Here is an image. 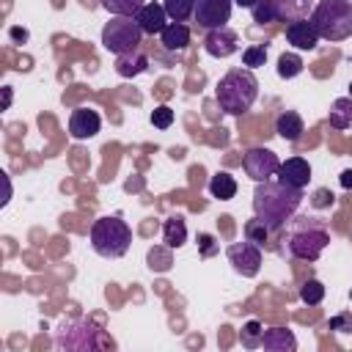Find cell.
<instances>
[{
    "instance_id": "1",
    "label": "cell",
    "mask_w": 352,
    "mask_h": 352,
    "mask_svg": "<svg viewBox=\"0 0 352 352\" xmlns=\"http://www.w3.org/2000/svg\"><path fill=\"white\" fill-rule=\"evenodd\" d=\"M300 201H302V190L297 187H289L283 182H256V190H253V212L256 217L270 228V231H278L286 226V220L294 217V212L300 209Z\"/></svg>"
},
{
    "instance_id": "2",
    "label": "cell",
    "mask_w": 352,
    "mask_h": 352,
    "mask_svg": "<svg viewBox=\"0 0 352 352\" xmlns=\"http://www.w3.org/2000/svg\"><path fill=\"white\" fill-rule=\"evenodd\" d=\"M214 96H217V104H220L223 113H228V116L248 113L253 107L256 96H258V80H256L253 69L245 66V69L226 72L220 77V82H217Z\"/></svg>"
},
{
    "instance_id": "3",
    "label": "cell",
    "mask_w": 352,
    "mask_h": 352,
    "mask_svg": "<svg viewBox=\"0 0 352 352\" xmlns=\"http://www.w3.org/2000/svg\"><path fill=\"white\" fill-rule=\"evenodd\" d=\"M308 19L319 38L344 41L352 36V0H319Z\"/></svg>"
},
{
    "instance_id": "4",
    "label": "cell",
    "mask_w": 352,
    "mask_h": 352,
    "mask_svg": "<svg viewBox=\"0 0 352 352\" xmlns=\"http://www.w3.org/2000/svg\"><path fill=\"white\" fill-rule=\"evenodd\" d=\"M132 245V228L118 217L107 214L91 226V248L104 258H121Z\"/></svg>"
},
{
    "instance_id": "5",
    "label": "cell",
    "mask_w": 352,
    "mask_h": 352,
    "mask_svg": "<svg viewBox=\"0 0 352 352\" xmlns=\"http://www.w3.org/2000/svg\"><path fill=\"white\" fill-rule=\"evenodd\" d=\"M140 38H143V30L135 16H113L102 28V47L113 55L135 52L140 47Z\"/></svg>"
},
{
    "instance_id": "6",
    "label": "cell",
    "mask_w": 352,
    "mask_h": 352,
    "mask_svg": "<svg viewBox=\"0 0 352 352\" xmlns=\"http://www.w3.org/2000/svg\"><path fill=\"white\" fill-rule=\"evenodd\" d=\"M327 242H330V234L322 226H308V228H300L289 236V250L294 258L316 261L322 256V250L327 248Z\"/></svg>"
},
{
    "instance_id": "7",
    "label": "cell",
    "mask_w": 352,
    "mask_h": 352,
    "mask_svg": "<svg viewBox=\"0 0 352 352\" xmlns=\"http://www.w3.org/2000/svg\"><path fill=\"white\" fill-rule=\"evenodd\" d=\"M242 168H245V173H248L253 182H267V179H272V176L278 173L280 160H278V154H275L272 148L256 146V148H248V151H245Z\"/></svg>"
},
{
    "instance_id": "8",
    "label": "cell",
    "mask_w": 352,
    "mask_h": 352,
    "mask_svg": "<svg viewBox=\"0 0 352 352\" xmlns=\"http://www.w3.org/2000/svg\"><path fill=\"white\" fill-rule=\"evenodd\" d=\"M228 261H231V267H234L242 278H256L258 270H261V248H258L256 242H250V239L234 242V245L228 248Z\"/></svg>"
},
{
    "instance_id": "9",
    "label": "cell",
    "mask_w": 352,
    "mask_h": 352,
    "mask_svg": "<svg viewBox=\"0 0 352 352\" xmlns=\"http://www.w3.org/2000/svg\"><path fill=\"white\" fill-rule=\"evenodd\" d=\"M231 8L234 0H195V22L206 30L212 28H223L231 19Z\"/></svg>"
},
{
    "instance_id": "10",
    "label": "cell",
    "mask_w": 352,
    "mask_h": 352,
    "mask_svg": "<svg viewBox=\"0 0 352 352\" xmlns=\"http://www.w3.org/2000/svg\"><path fill=\"white\" fill-rule=\"evenodd\" d=\"M236 44H239V36H236V30L228 28V25L212 28V30L206 33V38H204V47H206V52H209L212 58H228V55H234V52H236Z\"/></svg>"
},
{
    "instance_id": "11",
    "label": "cell",
    "mask_w": 352,
    "mask_h": 352,
    "mask_svg": "<svg viewBox=\"0 0 352 352\" xmlns=\"http://www.w3.org/2000/svg\"><path fill=\"white\" fill-rule=\"evenodd\" d=\"M99 126H102V118H99V113L91 110V107H77V110H72V116H69V135H72L74 140H88V138H94V135L99 132Z\"/></svg>"
},
{
    "instance_id": "12",
    "label": "cell",
    "mask_w": 352,
    "mask_h": 352,
    "mask_svg": "<svg viewBox=\"0 0 352 352\" xmlns=\"http://www.w3.org/2000/svg\"><path fill=\"white\" fill-rule=\"evenodd\" d=\"M275 22H294V19H308L314 11V0H267Z\"/></svg>"
},
{
    "instance_id": "13",
    "label": "cell",
    "mask_w": 352,
    "mask_h": 352,
    "mask_svg": "<svg viewBox=\"0 0 352 352\" xmlns=\"http://www.w3.org/2000/svg\"><path fill=\"white\" fill-rule=\"evenodd\" d=\"M278 182H283V184H289V187H297V190L308 187V182H311V165H308V160H302V157H289L286 162H280V168H278Z\"/></svg>"
},
{
    "instance_id": "14",
    "label": "cell",
    "mask_w": 352,
    "mask_h": 352,
    "mask_svg": "<svg viewBox=\"0 0 352 352\" xmlns=\"http://www.w3.org/2000/svg\"><path fill=\"white\" fill-rule=\"evenodd\" d=\"M286 41L294 47V50H316L319 44V33L316 28L311 25V19H294L286 25Z\"/></svg>"
},
{
    "instance_id": "15",
    "label": "cell",
    "mask_w": 352,
    "mask_h": 352,
    "mask_svg": "<svg viewBox=\"0 0 352 352\" xmlns=\"http://www.w3.org/2000/svg\"><path fill=\"white\" fill-rule=\"evenodd\" d=\"M135 19H138V25H140V30L143 33H162V28L168 25V14H165V6H160V3H143V8L135 14Z\"/></svg>"
},
{
    "instance_id": "16",
    "label": "cell",
    "mask_w": 352,
    "mask_h": 352,
    "mask_svg": "<svg viewBox=\"0 0 352 352\" xmlns=\"http://www.w3.org/2000/svg\"><path fill=\"white\" fill-rule=\"evenodd\" d=\"M275 132H278L283 140L297 143V140L302 138V132H305L302 116H300V113H294V110H283V113L275 118Z\"/></svg>"
},
{
    "instance_id": "17",
    "label": "cell",
    "mask_w": 352,
    "mask_h": 352,
    "mask_svg": "<svg viewBox=\"0 0 352 352\" xmlns=\"http://www.w3.org/2000/svg\"><path fill=\"white\" fill-rule=\"evenodd\" d=\"M261 346L270 349V352H294L297 349V338L286 327H270L261 336Z\"/></svg>"
},
{
    "instance_id": "18",
    "label": "cell",
    "mask_w": 352,
    "mask_h": 352,
    "mask_svg": "<svg viewBox=\"0 0 352 352\" xmlns=\"http://www.w3.org/2000/svg\"><path fill=\"white\" fill-rule=\"evenodd\" d=\"M160 38H162V47L170 50V52L184 50V47L190 44V28H187L184 22H168V25L162 28Z\"/></svg>"
},
{
    "instance_id": "19",
    "label": "cell",
    "mask_w": 352,
    "mask_h": 352,
    "mask_svg": "<svg viewBox=\"0 0 352 352\" xmlns=\"http://www.w3.org/2000/svg\"><path fill=\"white\" fill-rule=\"evenodd\" d=\"M148 66V58L143 52H126V55H116V72L121 77H138L140 72H146Z\"/></svg>"
},
{
    "instance_id": "20",
    "label": "cell",
    "mask_w": 352,
    "mask_h": 352,
    "mask_svg": "<svg viewBox=\"0 0 352 352\" xmlns=\"http://www.w3.org/2000/svg\"><path fill=\"white\" fill-rule=\"evenodd\" d=\"M162 239H165V245H168L170 250H173V248H182V245L187 242V223H184L182 214H173V217L165 220V226H162Z\"/></svg>"
},
{
    "instance_id": "21",
    "label": "cell",
    "mask_w": 352,
    "mask_h": 352,
    "mask_svg": "<svg viewBox=\"0 0 352 352\" xmlns=\"http://www.w3.org/2000/svg\"><path fill=\"white\" fill-rule=\"evenodd\" d=\"M209 192L212 198H220V201H231L236 195V179L226 170H217L212 179H209Z\"/></svg>"
},
{
    "instance_id": "22",
    "label": "cell",
    "mask_w": 352,
    "mask_h": 352,
    "mask_svg": "<svg viewBox=\"0 0 352 352\" xmlns=\"http://www.w3.org/2000/svg\"><path fill=\"white\" fill-rule=\"evenodd\" d=\"M330 126L349 129L352 126V96H341L330 104Z\"/></svg>"
},
{
    "instance_id": "23",
    "label": "cell",
    "mask_w": 352,
    "mask_h": 352,
    "mask_svg": "<svg viewBox=\"0 0 352 352\" xmlns=\"http://www.w3.org/2000/svg\"><path fill=\"white\" fill-rule=\"evenodd\" d=\"M162 6L170 22H184L187 16L195 14V0H165Z\"/></svg>"
},
{
    "instance_id": "24",
    "label": "cell",
    "mask_w": 352,
    "mask_h": 352,
    "mask_svg": "<svg viewBox=\"0 0 352 352\" xmlns=\"http://www.w3.org/2000/svg\"><path fill=\"white\" fill-rule=\"evenodd\" d=\"M146 0H102V8L113 16H135L143 8Z\"/></svg>"
},
{
    "instance_id": "25",
    "label": "cell",
    "mask_w": 352,
    "mask_h": 352,
    "mask_svg": "<svg viewBox=\"0 0 352 352\" xmlns=\"http://www.w3.org/2000/svg\"><path fill=\"white\" fill-rule=\"evenodd\" d=\"M302 58L297 55V52H283L280 58H278V77H283V80H292V77H297L300 72H302Z\"/></svg>"
},
{
    "instance_id": "26",
    "label": "cell",
    "mask_w": 352,
    "mask_h": 352,
    "mask_svg": "<svg viewBox=\"0 0 352 352\" xmlns=\"http://www.w3.org/2000/svg\"><path fill=\"white\" fill-rule=\"evenodd\" d=\"M322 297H324V286H322V280L308 278V280L300 286V300H302L305 305H319Z\"/></svg>"
},
{
    "instance_id": "27",
    "label": "cell",
    "mask_w": 352,
    "mask_h": 352,
    "mask_svg": "<svg viewBox=\"0 0 352 352\" xmlns=\"http://www.w3.org/2000/svg\"><path fill=\"white\" fill-rule=\"evenodd\" d=\"M168 250H170V248H168ZM168 250H162V248H151V250H148V270H151V272H168V270H170L173 258H170Z\"/></svg>"
},
{
    "instance_id": "28",
    "label": "cell",
    "mask_w": 352,
    "mask_h": 352,
    "mask_svg": "<svg viewBox=\"0 0 352 352\" xmlns=\"http://www.w3.org/2000/svg\"><path fill=\"white\" fill-rule=\"evenodd\" d=\"M264 60H267V47H264V44H250V47L242 50V63H245L248 69L264 66Z\"/></svg>"
},
{
    "instance_id": "29",
    "label": "cell",
    "mask_w": 352,
    "mask_h": 352,
    "mask_svg": "<svg viewBox=\"0 0 352 352\" xmlns=\"http://www.w3.org/2000/svg\"><path fill=\"white\" fill-rule=\"evenodd\" d=\"M245 234H248V239H250V242H256V245L261 248L272 231H270L258 217H253V220H248V223H245Z\"/></svg>"
},
{
    "instance_id": "30",
    "label": "cell",
    "mask_w": 352,
    "mask_h": 352,
    "mask_svg": "<svg viewBox=\"0 0 352 352\" xmlns=\"http://www.w3.org/2000/svg\"><path fill=\"white\" fill-rule=\"evenodd\" d=\"M261 336H264V327H261L256 319H250V322L242 327V344H245L248 349L261 346Z\"/></svg>"
},
{
    "instance_id": "31",
    "label": "cell",
    "mask_w": 352,
    "mask_h": 352,
    "mask_svg": "<svg viewBox=\"0 0 352 352\" xmlns=\"http://www.w3.org/2000/svg\"><path fill=\"white\" fill-rule=\"evenodd\" d=\"M151 124H154L157 129H168V126L173 124V110H170L168 104L154 107V113H151Z\"/></svg>"
},
{
    "instance_id": "32",
    "label": "cell",
    "mask_w": 352,
    "mask_h": 352,
    "mask_svg": "<svg viewBox=\"0 0 352 352\" xmlns=\"http://www.w3.org/2000/svg\"><path fill=\"white\" fill-rule=\"evenodd\" d=\"M327 327H330V330H336V333H352V314H349V311H344V314L333 316V319L327 322Z\"/></svg>"
},
{
    "instance_id": "33",
    "label": "cell",
    "mask_w": 352,
    "mask_h": 352,
    "mask_svg": "<svg viewBox=\"0 0 352 352\" xmlns=\"http://www.w3.org/2000/svg\"><path fill=\"white\" fill-rule=\"evenodd\" d=\"M333 201H336V195H333L330 190H316L311 204H314L316 209H324V206H333Z\"/></svg>"
},
{
    "instance_id": "34",
    "label": "cell",
    "mask_w": 352,
    "mask_h": 352,
    "mask_svg": "<svg viewBox=\"0 0 352 352\" xmlns=\"http://www.w3.org/2000/svg\"><path fill=\"white\" fill-rule=\"evenodd\" d=\"M341 187H344V190H352V168H346V170L341 173Z\"/></svg>"
},
{
    "instance_id": "35",
    "label": "cell",
    "mask_w": 352,
    "mask_h": 352,
    "mask_svg": "<svg viewBox=\"0 0 352 352\" xmlns=\"http://www.w3.org/2000/svg\"><path fill=\"white\" fill-rule=\"evenodd\" d=\"M198 239H201V245H204V256H209V253H212V236H209V234H201Z\"/></svg>"
},
{
    "instance_id": "36",
    "label": "cell",
    "mask_w": 352,
    "mask_h": 352,
    "mask_svg": "<svg viewBox=\"0 0 352 352\" xmlns=\"http://www.w3.org/2000/svg\"><path fill=\"white\" fill-rule=\"evenodd\" d=\"M8 107H11V88L6 85L3 88V110H8Z\"/></svg>"
},
{
    "instance_id": "37",
    "label": "cell",
    "mask_w": 352,
    "mask_h": 352,
    "mask_svg": "<svg viewBox=\"0 0 352 352\" xmlns=\"http://www.w3.org/2000/svg\"><path fill=\"white\" fill-rule=\"evenodd\" d=\"M234 3H236V6H242V8H253V3H256V0H234Z\"/></svg>"
},
{
    "instance_id": "38",
    "label": "cell",
    "mask_w": 352,
    "mask_h": 352,
    "mask_svg": "<svg viewBox=\"0 0 352 352\" xmlns=\"http://www.w3.org/2000/svg\"><path fill=\"white\" fill-rule=\"evenodd\" d=\"M349 96H352V82H349Z\"/></svg>"
}]
</instances>
